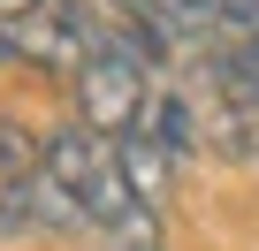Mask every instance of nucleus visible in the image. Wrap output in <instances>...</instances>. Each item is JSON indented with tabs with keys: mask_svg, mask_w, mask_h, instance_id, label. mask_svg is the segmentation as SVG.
Segmentation results:
<instances>
[{
	"mask_svg": "<svg viewBox=\"0 0 259 251\" xmlns=\"http://www.w3.org/2000/svg\"><path fill=\"white\" fill-rule=\"evenodd\" d=\"M114 160H122V183L130 190H138L145 206H160V190H168V168H176V153L145 130V122H138V130H130V137H114Z\"/></svg>",
	"mask_w": 259,
	"mask_h": 251,
	"instance_id": "f03ea898",
	"label": "nucleus"
},
{
	"mask_svg": "<svg viewBox=\"0 0 259 251\" xmlns=\"http://www.w3.org/2000/svg\"><path fill=\"white\" fill-rule=\"evenodd\" d=\"M107 236V251H160V213L153 206H130L114 228H99Z\"/></svg>",
	"mask_w": 259,
	"mask_h": 251,
	"instance_id": "20e7f679",
	"label": "nucleus"
},
{
	"mask_svg": "<svg viewBox=\"0 0 259 251\" xmlns=\"http://www.w3.org/2000/svg\"><path fill=\"white\" fill-rule=\"evenodd\" d=\"M145 130H153V137H160V145H168V153L183 160V153H191V145L206 137V114H198V107H191L183 91H153V107H145Z\"/></svg>",
	"mask_w": 259,
	"mask_h": 251,
	"instance_id": "7ed1b4c3",
	"label": "nucleus"
},
{
	"mask_svg": "<svg viewBox=\"0 0 259 251\" xmlns=\"http://www.w3.org/2000/svg\"><path fill=\"white\" fill-rule=\"evenodd\" d=\"M145 107H153V76L138 69V61H122V54H92L84 69H76V122H84V130L92 137H130V130H138V122H145Z\"/></svg>",
	"mask_w": 259,
	"mask_h": 251,
	"instance_id": "f257e3e1",
	"label": "nucleus"
}]
</instances>
